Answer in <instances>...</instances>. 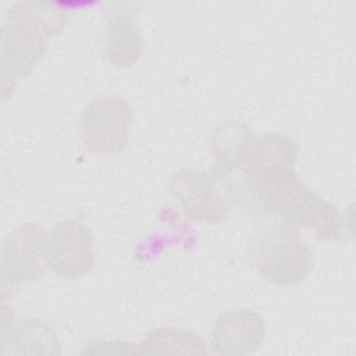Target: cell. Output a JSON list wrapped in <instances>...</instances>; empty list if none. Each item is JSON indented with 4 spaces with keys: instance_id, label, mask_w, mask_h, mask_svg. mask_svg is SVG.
<instances>
[{
    "instance_id": "1",
    "label": "cell",
    "mask_w": 356,
    "mask_h": 356,
    "mask_svg": "<svg viewBox=\"0 0 356 356\" xmlns=\"http://www.w3.org/2000/svg\"><path fill=\"white\" fill-rule=\"evenodd\" d=\"M245 178L263 210L280 218L281 222L296 229L310 228L318 239L341 238L337 207L312 191L296 175L295 167H277Z\"/></svg>"
},
{
    "instance_id": "2",
    "label": "cell",
    "mask_w": 356,
    "mask_h": 356,
    "mask_svg": "<svg viewBox=\"0 0 356 356\" xmlns=\"http://www.w3.org/2000/svg\"><path fill=\"white\" fill-rule=\"evenodd\" d=\"M67 24V14L43 1L15 3L6 14L1 28L0 67L1 92L14 89L31 74L47 50V40Z\"/></svg>"
},
{
    "instance_id": "3",
    "label": "cell",
    "mask_w": 356,
    "mask_h": 356,
    "mask_svg": "<svg viewBox=\"0 0 356 356\" xmlns=\"http://www.w3.org/2000/svg\"><path fill=\"white\" fill-rule=\"evenodd\" d=\"M249 257L257 273L278 286H292L307 278L313 250L296 228L284 222L257 229L249 242Z\"/></svg>"
},
{
    "instance_id": "4",
    "label": "cell",
    "mask_w": 356,
    "mask_h": 356,
    "mask_svg": "<svg viewBox=\"0 0 356 356\" xmlns=\"http://www.w3.org/2000/svg\"><path fill=\"white\" fill-rule=\"evenodd\" d=\"M216 168L203 171L185 167L174 172L170 179V192L178 202L184 214L197 222H222L229 211V184Z\"/></svg>"
},
{
    "instance_id": "5",
    "label": "cell",
    "mask_w": 356,
    "mask_h": 356,
    "mask_svg": "<svg viewBox=\"0 0 356 356\" xmlns=\"http://www.w3.org/2000/svg\"><path fill=\"white\" fill-rule=\"evenodd\" d=\"M134 108L117 96H103L89 102L79 118L81 140L97 156H114L128 145L134 124Z\"/></svg>"
},
{
    "instance_id": "6",
    "label": "cell",
    "mask_w": 356,
    "mask_h": 356,
    "mask_svg": "<svg viewBox=\"0 0 356 356\" xmlns=\"http://www.w3.org/2000/svg\"><path fill=\"white\" fill-rule=\"evenodd\" d=\"M96 254L90 229L78 220L65 218L47 232L46 267L63 280H76L92 271Z\"/></svg>"
},
{
    "instance_id": "7",
    "label": "cell",
    "mask_w": 356,
    "mask_h": 356,
    "mask_svg": "<svg viewBox=\"0 0 356 356\" xmlns=\"http://www.w3.org/2000/svg\"><path fill=\"white\" fill-rule=\"evenodd\" d=\"M47 231L38 222H25L14 228L3 242L0 253L1 289L39 280L43 274Z\"/></svg>"
},
{
    "instance_id": "8",
    "label": "cell",
    "mask_w": 356,
    "mask_h": 356,
    "mask_svg": "<svg viewBox=\"0 0 356 356\" xmlns=\"http://www.w3.org/2000/svg\"><path fill=\"white\" fill-rule=\"evenodd\" d=\"M266 339V323L252 309H232L221 313L210 330L211 352L227 356L256 353Z\"/></svg>"
},
{
    "instance_id": "9",
    "label": "cell",
    "mask_w": 356,
    "mask_h": 356,
    "mask_svg": "<svg viewBox=\"0 0 356 356\" xmlns=\"http://www.w3.org/2000/svg\"><path fill=\"white\" fill-rule=\"evenodd\" d=\"M1 353L3 355H60V342L56 331L36 317H14L7 321L1 316Z\"/></svg>"
},
{
    "instance_id": "10",
    "label": "cell",
    "mask_w": 356,
    "mask_h": 356,
    "mask_svg": "<svg viewBox=\"0 0 356 356\" xmlns=\"http://www.w3.org/2000/svg\"><path fill=\"white\" fill-rule=\"evenodd\" d=\"M254 139V132L246 122L225 120L217 124L210 135L214 168L227 175L243 168Z\"/></svg>"
},
{
    "instance_id": "11",
    "label": "cell",
    "mask_w": 356,
    "mask_h": 356,
    "mask_svg": "<svg viewBox=\"0 0 356 356\" xmlns=\"http://www.w3.org/2000/svg\"><path fill=\"white\" fill-rule=\"evenodd\" d=\"M103 57L117 67H131L142 56L143 38L134 19L117 15L108 21L100 36Z\"/></svg>"
},
{
    "instance_id": "12",
    "label": "cell",
    "mask_w": 356,
    "mask_h": 356,
    "mask_svg": "<svg viewBox=\"0 0 356 356\" xmlns=\"http://www.w3.org/2000/svg\"><path fill=\"white\" fill-rule=\"evenodd\" d=\"M298 146L292 138L281 132H270L254 139L248 160L245 163V175L264 170L296 165Z\"/></svg>"
},
{
    "instance_id": "13",
    "label": "cell",
    "mask_w": 356,
    "mask_h": 356,
    "mask_svg": "<svg viewBox=\"0 0 356 356\" xmlns=\"http://www.w3.org/2000/svg\"><path fill=\"white\" fill-rule=\"evenodd\" d=\"M138 353L146 355H204L206 345L195 332L174 328L156 327L150 330L139 342Z\"/></svg>"
},
{
    "instance_id": "14",
    "label": "cell",
    "mask_w": 356,
    "mask_h": 356,
    "mask_svg": "<svg viewBox=\"0 0 356 356\" xmlns=\"http://www.w3.org/2000/svg\"><path fill=\"white\" fill-rule=\"evenodd\" d=\"M136 352L138 349H135L134 343L118 341V339L92 341L82 350V353H136Z\"/></svg>"
}]
</instances>
